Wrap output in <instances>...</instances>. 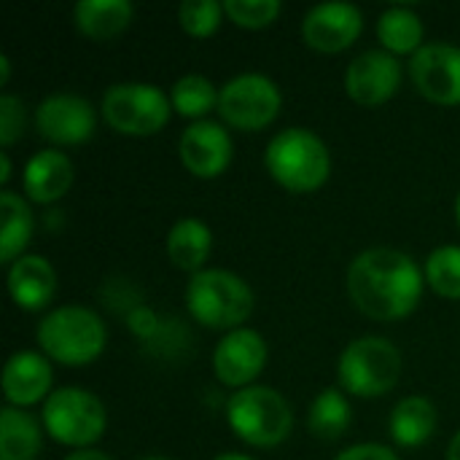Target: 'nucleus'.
Wrapping results in <instances>:
<instances>
[{
    "instance_id": "f3484780",
    "label": "nucleus",
    "mask_w": 460,
    "mask_h": 460,
    "mask_svg": "<svg viewBox=\"0 0 460 460\" xmlns=\"http://www.w3.org/2000/svg\"><path fill=\"white\" fill-rule=\"evenodd\" d=\"M8 294L16 307L38 313L43 310L57 294V272L54 267L38 256L24 253L8 267Z\"/></svg>"
},
{
    "instance_id": "72a5a7b5",
    "label": "nucleus",
    "mask_w": 460,
    "mask_h": 460,
    "mask_svg": "<svg viewBox=\"0 0 460 460\" xmlns=\"http://www.w3.org/2000/svg\"><path fill=\"white\" fill-rule=\"evenodd\" d=\"M447 460H460V431L450 439V447H447Z\"/></svg>"
},
{
    "instance_id": "1a4fd4ad",
    "label": "nucleus",
    "mask_w": 460,
    "mask_h": 460,
    "mask_svg": "<svg viewBox=\"0 0 460 460\" xmlns=\"http://www.w3.org/2000/svg\"><path fill=\"white\" fill-rule=\"evenodd\" d=\"M283 108V94L272 78L261 73H243L229 78L218 92V113L221 119L240 129L256 132L270 127Z\"/></svg>"
},
{
    "instance_id": "2f4dec72",
    "label": "nucleus",
    "mask_w": 460,
    "mask_h": 460,
    "mask_svg": "<svg viewBox=\"0 0 460 460\" xmlns=\"http://www.w3.org/2000/svg\"><path fill=\"white\" fill-rule=\"evenodd\" d=\"M65 460H111L105 453L100 450H78V453H70Z\"/></svg>"
},
{
    "instance_id": "bb28decb",
    "label": "nucleus",
    "mask_w": 460,
    "mask_h": 460,
    "mask_svg": "<svg viewBox=\"0 0 460 460\" xmlns=\"http://www.w3.org/2000/svg\"><path fill=\"white\" fill-rule=\"evenodd\" d=\"M426 283L445 299H460V245H442L426 259Z\"/></svg>"
},
{
    "instance_id": "cd10ccee",
    "label": "nucleus",
    "mask_w": 460,
    "mask_h": 460,
    "mask_svg": "<svg viewBox=\"0 0 460 460\" xmlns=\"http://www.w3.org/2000/svg\"><path fill=\"white\" fill-rule=\"evenodd\" d=\"M224 5L216 0H186L178 8V22L191 38H210L221 27Z\"/></svg>"
},
{
    "instance_id": "4468645a",
    "label": "nucleus",
    "mask_w": 460,
    "mask_h": 460,
    "mask_svg": "<svg viewBox=\"0 0 460 460\" xmlns=\"http://www.w3.org/2000/svg\"><path fill=\"white\" fill-rule=\"evenodd\" d=\"M364 30V16L353 3H321L307 11L302 38L310 49L323 54L345 51Z\"/></svg>"
},
{
    "instance_id": "f257e3e1",
    "label": "nucleus",
    "mask_w": 460,
    "mask_h": 460,
    "mask_svg": "<svg viewBox=\"0 0 460 460\" xmlns=\"http://www.w3.org/2000/svg\"><path fill=\"white\" fill-rule=\"evenodd\" d=\"M426 275L412 256L396 248L361 251L348 267V294L353 305L372 321H402L423 296Z\"/></svg>"
},
{
    "instance_id": "393cba45",
    "label": "nucleus",
    "mask_w": 460,
    "mask_h": 460,
    "mask_svg": "<svg viewBox=\"0 0 460 460\" xmlns=\"http://www.w3.org/2000/svg\"><path fill=\"white\" fill-rule=\"evenodd\" d=\"M350 420H353L350 404L337 388L318 394L307 412V429L321 442H337L350 429Z\"/></svg>"
},
{
    "instance_id": "7c9ffc66",
    "label": "nucleus",
    "mask_w": 460,
    "mask_h": 460,
    "mask_svg": "<svg viewBox=\"0 0 460 460\" xmlns=\"http://www.w3.org/2000/svg\"><path fill=\"white\" fill-rule=\"evenodd\" d=\"M334 460H399L394 450H388L385 445H375V442H367V445H353L348 447L345 453H340Z\"/></svg>"
},
{
    "instance_id": "6ab92c4d",
    "label": "nucleus",
    "mask_w": 460,
    "mask_h": 460,
    "mask_svg": "<svg viewBox=\"0 0 460 460\" xmlns=\"http://www.w3.org/2000/svg\"><path fill=\"white\" fill-rule=\"evenodd\" d=\"M388 431L399 447H420L437 431V407L426 396H407L394 407Z\"/></svg>"
},
{
    "instance_id": "c85d7f7f",
    "label": "nucleus",
    "mask_w": 460,
    "mask_h": 460,
    "mask_svg": "<svg viewBox=\"0 0 460 460\" xmlns=\"http://www.w3.org/2000/svg\"><path fill=\"white\" fill-rule=\"evenodd\" d=\"M283 5L278 0H226L224 13L245 30H261L270 27L280 16Z\"/></svg>"
},
{
    "instance_id": "c756f323",
    "label": "nucleus",
    "mask_w": 460,
    "mask_h": 460,
    "mask_svg": "<svg viewBox=\"0 0 460 460\" xmlns=\"http://www.w3.org/2000/svg\"><path fill=\"white\" fill-rule=\"evenodd\" d=\"M24 102L13 94H0V146H13L24 132Z\"/></svg>"
},
{
    "instance_id": "5701e85b",
    "label": "nucleus",
    "mask_w": 460,
    "mask_h": 460,
    "mask_svg": "<svg viewBox=\"0 0 460 460\" xmlns=\"http://www.w3.org/2000/svg\"><path fill=\"white\" fill-rule=\"evenodd\" d=\"M40 453V426L19 407L0 410V460H35Z\"/></svg>"
},
{
    "instance_id": "b1692460",
    "label": "nucleus",
    "mask_w": 460,
    "mask_h": 460,
    "mask_svg": "<svg viewBox=\"0 0 460 460\" xmlns=\"http://www.w3.org/2000/svg\"><path fill=\"white\" fill-rule=\"evenodd\" d=\"M377 38L385 51L396 54H418L423 46V22L407 5L385 8L377 19Z\"/></svg>"
},
{
    "instance_id": "39448f33",
    "label": "nucleus",
    "mask_w": 460,
    "mask_h": 460,
    "mask_svg": "<svg viewBox=\"0 0 460 460\" xmlns=\"http://www.w3.org/2000/svg\"><path fill=\"white\" fill-rule=\"evenodd\" d=\"M226 420L234 437L251 447H278L294 429L291 404L267 385L234 391L226 402Z\"/></svg>"
},
{
    "instance_id": "4be33fe9",
    "label": "nucleus",
    "mask_w": 460,
    "mask_h": 460,
    "mask_svg": "<svg viewBox=\"0 0 460 460\" xmlns=\"http://www.w3.org/2000/svg\"><path fill=\"white\" fill-rule=\"evenodd\" d=\"M32 237V213L30 205L16 191L0 194V261L13 264L24 256V248Z\"/></svg>"
},
{
    "instance_id": "a211bd4d",
    "label": "nucleus",
    "mask_w": 460,
    "mask_h": 460,
    "mask_svg": "<svg viewBox=\"0 0 460 460\" xmlns=\"http://www.w3.org/2000/svg\"><path fill=\"white\" fill-rule=\"evenodd\" d=\"M22 183H24V194L30 202L51 205L67 194L73 183V162L57 148L38 151L24 167Z\"/></svg>"
},
{
    "instance_id": "c9c22d12",
    "label": "nucleus",
    "mask_w": 460,
    "mask_h": 460,
    "mask_svg": "<svg viewBox=\"0 0 460 460\" xmlns=\"http://www.w3.org/2000/svg\"><path fill=\"white\" fill-rule=\"evenodd\" d=\"M213 460H253V458L240 456V453H224V456H218V458H213Z\"/></svg>"
},
{
    "instance_id": "f704fd0d",
    "label": "nucleus",
    "mask_w": 460,
    "mask_h": 460,
    "mask_svg": "<svg viewBox=\"0 0 460 460\" xmlns=\"http://www.w3.org/2000/svg\"><path fill=\"white\" fill-rule=\"evenodd\" d=\"M8 73H11V62H8V57H0V84L3 86L8 84Z\"/></svg>"
},
{
    "instance_id": "20e7f679",
    "label": "nucleus",
    "mask_w": 460,
    "mask_h": 460,
    "mask_svg": "<svg viewBox=\"0 0 460 460\" xmlns=\"http://www.w3.org/2000/svg\"><path fill=\"white\" fill-rule=\"evenodd\" d=\"M186 307L205 329H243L253 315L256 299L251 286L229 270L194 272L186 286Z\"/></svg>"
},
{
    "instance_id": "f8f14e48",
    "label": "nucleus",
    "mask_w": 460,
    "mask_h": 460,
    "mask_svg": "<svg viewBox=\"0 0 460 460\" xmlns=\"http://www.w3.org/2000/svg\"><path fill=\"white\" fill-rule=\"evenodd\" d=\"M402 86V62L385 49H369L358 54L345 73V89L353 102L377 108L388 102Z\"/></svg>"
},
{
    "instance_id": "a878e982",
    "label": "nucleus",
    "mask_w": 460,
    "mask_h": 460,
    "mask_svg": "<svg viewBox=\"0 0 460 460\" xmlns=\"http://www.w3.org/2000/svg\"><path fill=\"white\" fill-rule=\"evenodd\" d=\"M170 102L181 116L197 121L205 113H210L213 108H218V92H216L210 78L191 73V75H183L172 84Z\"/></svg>"
},
{
    "instance_id": "ddd939ff",
    "label": "nucleus",
    "mask_w": 460,
    "mask_h": 460,
    "mask_svg": "<svg viewBox=\"0 0 460 460\" xmlns=\"http://www.w3.org/2000/svg\"><path fill=\"white\" fill-rule=\"evenodd\" d=\"M267 364V342L253 329L229 332L213 350V372L226 388H248Z\"/></svg>"
},
{
    "instance_id": "e433bc0d",
    "label": "nucleus",
    "mask_w": 460,
    "mask_h": 460,
    "mask_svg": "<svg viewBox=\"0 0 460 460\" xmlns=\"http://www.w3.org/2000/svg\"><path fill=\"white\" fill-rule=\"evenodd\" d=\"M456 218H458V226H460V194H458V199H456Z\"/></svg>"
},
{
    "instance_id": "423d86ee",
    "label": "nucleus",
    "mask_w": 460,
    "mask_h": 460,
    "mask_svg": "<svg viewBox=\"0 0 460 460\" xmlns=\"http://www.w3.org/2000/svg\"><path fill=\"white\" fill-rule=\"evenodd\" d=\"M402 377V353L385 337H358L353 340L337 367L340 385L361 399H377L396 388Z\"/></svg>"
},
{
    "instance_id": "9d476101",
    "label": "nucleus",
    "mask_w": 460,
    "mask_h": 460,
    "mask_svg": "<svg viewBox=\"0 0 460 460\" xmlns=\"http://www.w3.org/2000/svg\"><path fill=\"white\" fill-rule=\"evenodd\" d=\"M94 108L78 94H49L35 108V129L54 146H78L94 135Z\"/></svg>"
},
{
    "instance_id": "6e6552de",
    "label": "nucleus",
    "mask_w": 460,
    "mask_h": 460,
    "mask_svg": "<svg viewBox=\"0 0 460 460\" xmlns=\"http://www.w3.org/2000/svg\"><path fill=\"white\" fill-rule=\"evenodd\" d=\"M105 423L102 402L84 388H57L43 402V429L59 445L89 450L102 437Z\"/></svg>"
},
{
    "instance_id": "7ed1b4c3",
    "label": "nucleus",
    "mask_w": 460,
    "mask_h": 460,
    "mask_svg": "<svg viewBox=\"0 0 460 460\" xmlns=\"http://www.w3.org/2000/svg\"><path fill=\"white\" fill-rule=\"evenodd\" d=\"M264 164L275 183L296 194L321 189L332 172L326 143L305 127H288L278 132L267 146Z\"/></svg>"
},
{
    "instance_id": "dca6fc26",
    "label": "nucleus",
    "mask_w": 460,
    "mask_h": 460,
    "mask_svg": "<svg viewBox=\"0 0 460 460\" xmlns=\"http://www.w3.org/2000/svg\"><path fill=\"white\" fill-rule=\"evenodd\" d=\"M51 364L43 353L19 350L5 361L3 369V394L11 407H32L51 396Z\"/></svg>"
},
{
    "instance_id": "0eeeda50",
    "label": "nucleus",
    "mask_w": 460,
    "mask_h": 460,
    "mask_svg": "<svg viewBox=\"0 0 460 460\" xmlns=\"http://www.w3.org/2000/svg\"><path fill=\"white\" fill-rule=\"evenodd\" d=\"M170 97L154 84L124 81L102 94V119L111 129L129 137L156 135L170 121Z\"/></svg>"
},
{
    "instance_id": "2eb2a0df",
    "label": "nucleus",
    "mask_w": 460,
    "mask_h": 460,
    "mask_svg": "<svg viewBox=\"0 0 460 460\" xmlns=\"http://www.w3.org/2000/svg\"><path fill=\"white\" fill-rule=\"evenodd\" d=\"M178 151L194 178H218L232 162V137L216 121H194L183 129Z\"/></svg>"
},
{
    "instance_id": "473e14b6",
    "label": "nucleus",
    "mask_w": 460,
    "mask_h": 460,
    "mask_svg": "<svg viewBox=\"0 0 460 460\" xmlns=\"http://www.w3.org/2000/svg\"><path fill=\"white\" fill-rule=\"evenodd\" d=\"M11 178V159H8V151H0V183L5 186Z\"/></svg>"
},
{
    "instance_id": "aec40b11",
    "label": "nucleus",
    "mask_w": 460,
    "mask_h": 460,
    "mask_svg": "<svg viewBox=\"0 0 460 460\" xmlns=\"http://www.w3.org/2000/svg\"><path fill=\"white\" fill-rule=\"evenodd\" d=\"M132 13L129 0H81L75 5V27L89 40H111L129 27Z\"/></svg>"
},
{
    "instance_id": "9b49d317",
    "label": "nucleus",
    "mask_w": 460,
    "mask_h": 460,
    "mask_svg": "<svg viewBox=\"0 0 460 460\" xmlns=\"http://www.w3.org/2000/svg\"><path fill=\"white\" fill-rule=\"evenodd\" d=\"M410 75L418 92L437 105H460V49L453 43H426L412 54Z\"/></svg>"
},
{
    "instance_id": "f03ea898",
    "label": "nucleus",
    "mask_w": 460,
    "mask_h": 460,
    "mask_svg": "<svg viewBox=\"0 0 460 460\" xmlns=\"http://www.w3.org/2000/svg\"><path fill=\"white\" fill-rule=\"evenodd\" d=\"M38 348L49 361L65 367H86L105 350V323L97 313L81 305H65L43 315L35 329Z\"/></svg>"
},
{
    "instance_id": "412c9836",
    "label": "nucleus",
    "mask_w": 460,
    "mask_h": 460,
    "mask_svg": "<svg viewBox=\"0 0 460 460\" xmlns=\"http://www.w3.org/2000/svg\"><path fill=\"white\" fill-rule=\"evenodd\" d=\"M213 248V234L199 218H181L167 232V259L183 272H202Z\"/></svg>"
},
{
    "instance_id": "4c0bfd02",
    "label": "nucleus",
    "mask_w": 460,
    "mask_h": 460,
    "mask_svg": "<svg viewBox=\"0 0 460 460\" xmlns=\"http://www.w3.org/2000/svg\"><path fill=\"white\" fill-rule=\"evenodd\" d=\"M143 460H170V458H162V456H151V458H143Z\"/></svg>"
}]
</instances>
